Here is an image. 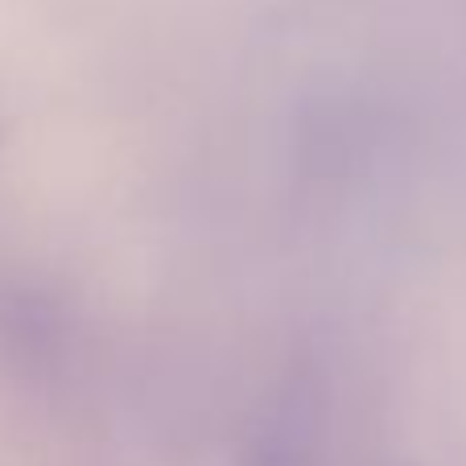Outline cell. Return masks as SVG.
Returning a JSON list of instances; mask_svg holds the SVG:
<instances>
[{
    "label": "cell",
    "mask_w": 466,
    "mask_h": 466,
    "mask_svg": "<svg viewBox=\"0 0 466 466\" xmlns=\"http://www.w3.org/2000/svg\"><path fill=\"white\" fill-rule=\"evenodd\" d=\"M326 380L314 360L289 363L260 409L244 466H322Z\"/></svg>",
    "instance_id": "obj_1"
}]
</instances>
